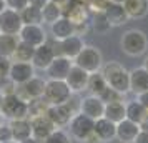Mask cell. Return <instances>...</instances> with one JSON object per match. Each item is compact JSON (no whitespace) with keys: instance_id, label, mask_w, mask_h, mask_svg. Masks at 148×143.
Wrapping results in <instances>:
<instances>
[{"instance_id":"6da1fadb","label":"cell","mask_w":148,"mask_h":143,"mask_svg":"<svg viewBox=\"0 0 148 143\" xmlns=\"http://www.w3.org/2000/svg\"><path fill=\"white\" fill-rule=\"evenodd\" d=\"M100 73L107 80L108 87L120 92L121 95L130 93V72L123 65H120L118 62L103 63L100 68Z\"/></svg>"},{"instance_id":"7a4b0ae2","label":"cell","mask_w":148,"mask_h":143,"mask_svg":"<svg viewBox=\"0 0 148 143\" xmlns=\"http://www.w3.org/2000/svg\"><path fill=\"white\" fill-rule=\"evenodd\" d=\"M121 52L128 57H140L148 50V37L138 28H130L120 38Z\"/></svg>"},{"instance_id":"3957f363","label":"cell","mask_w":148,"mask_h":143,"mask_svg":"<svg viewBox=\"0 0 148 143\" xmlns=\"http://www.w3.org/2000/svg\"><path fill=\"white\" fill-rule=\"evenodd\" d=\"M73 65L83 68L88 73H95L100 72L101 65H103V55L97 47L93 45H85L80 50V53L73 58Z\"/></svg>"},{"instance_id":"277c9868","label":"cell","mask_w":148,"mask_h":143,"mask_svg":"<svg viewBox=\"0 0 148 143\" xmlns=\"http://www.w3.org/2000/svg\"><path fill=\"white\" fill-rule=\"evenodd\" d=\"M0 112L3 118H8V120L28 118V103L23 102L17 93H8V95H3Z\"/></svg>"},{"instance_id":"5b68a950","label":"cell","mask_w":148,"mask_h":143,"mask_svg":"<svg viewBox=\"0 0 148 143\" xmlns=\"http://www.w3.org/2000/svg\"><path fill=\"white\" fill-rule=\"evenodd\" d=\"M72 96V90L68 88L65 80H50L45 82V90H43V100L48 105H60L65 103Z\"/></svg>"},{"instance_id":"8992f818","label":"cell","mask_w":148,"mask_h":143,"mask_svg":"<svg viewBox=\"0 0 148 143\" xmlns=\"http://www.w3.org/2000/svg\"><path fill=\"white\" fill-rule=\"evenodd\" d=\"M93 125H95V120H92L90 116L83 115L82 112L75 113L72 116V120L68 122V135L75 138V140H80L83 142L88 135L93 133Z\"/></svg>"},{"instance_id":"52a82bcc","label":"cell","mask_w":148,"mask_h":143,"mask_svg":"<svg viewBox=\"0 0 148 143\" xmlns=\"http://www.w3.org/2000/svg\"><path fill=\"white\" fill-rule=\"evenodd\" d=\"M45 82L40 77H32L28 82L22 83V85H17V90L15 93L20 96L23 102H32V100H37V98H42L43 96V90H45Z\"/></svg>"},{"instance_id":"ba28073f","label":"cell","mask_w":148,"mask_h":143,"mask_svg":"<svg viewBox=\"0 0 148 143\" xmlns=\"http://www.w3.org/2000/svg\"><path fill=\"white\" fill-rule=\"evenodd\" d=\"M53 47H55V53L57 55H63L70 60H73L77 55L80 53V50L85 47V42H83V37H78V35H70L63 40L55 42L53 40Z\"/></svg>"},{"instance_id":"9c48e42d","label":"cell","mask_w":148,"mask_h":143,"mask_svg":"<svg viewBox=\"0 0 148 143\" xmlns=\"http://www.w3.org/2000/svg\"><path fill=\"white\" fill-rule=\"evenodd\" d=\"M17 37H18V40L25 42L32 47H38V45H42L48 40L47 32H45L43 25H40V23H25L20 28Z\"/></svg>"},{"instance_id":"30bf717a","label":"cell","mask_w":148,"mask_h":143,"mask_svg":"<svg viewBox=\"0 0 148 143\" xmlns=\"http://www.w3.org/2000/svg\"><path fill=\"white\" fill-rule=\"evenodd\" d=\"M55 55L57 53H55L53 40H47L45 43L35 47L34 57H32V65L35 67V70H47V67L55 58Z\"/></svg>"},{"instance_id":"8fae6325","label":"cell","mask_w":148,"mask_h":143,"mask_svg":"<svg viewBox=\"0 0 148 143\" xmlns=\"http://www.w3.org/2000/svg\"><path fill=\"white\" fill-rule=\"evenodd\" d=\"M22 27H23V22L20 18V12L12 10V8H5L0 14V34L17 37Z\"/></svg>"},{"instance_id":"7c38bea8","label":"cell","mask_w":148,"mask_h":143,"mask_svg":"<svg viewBox=\"0 0 148 143\" xmlns=\"http://www.w3.org/2000/svg\"><path fill=\"white\" fill-rule=\"evenodd\" d=\"M32 77H35V67L32 62H14L10 65V72H8V80H12L15 85H22V83L28 82Z\"/></svg>"},{"instance_id":"4fadbf2b","label":"cell","mask_w":148,"mask_h":143,"mask_svg":"<svg viewBox=\"0 0 148 143\" xmlns=\"http://www.w3.org/2000/svg\"><path fill=\"white\" fill-rule=\"evenodd\" d=\"M88 77H90V73L85 72L83 68L77 67V65H72V68H70V72H68L67 78H65V83L68 85V88L72 90V93L80 95L82 92H85V90H87Z\"/></svg>"},{"instance_id":"5bb4252c","label":"cell","mask_w":148,"mask_h":143,"mask_svg":"<svg viewBox=\"0 0 148 143\" xmlns=\"http://www.w3.org/2000/svg\"><path fill=\"white\" fill-rule=\"evenodd\" d=\"M72 65H73V60H70L63 55H55V58L47 67L45 72H47L50 80H65Z\"/></svg>"},{"instance_id":"9a60e30c","label":"cell","mask_w":148,"mask_h":143,"mask_svg":"<svg viewBox=\"0 0 148 143\" xmlns=\"http://www.w3.org/2000/svg\"><path fill=\"white\" fill-rule=\"evenodd\" d=\"M28 120H30V125H32V136L35 140H38L40 143L45 142V138L55 130V125L50 122V118L47 115L32 116Z\"/></svg>"},{"instance_id":"2e32d148","label":"cell","mask_w":148,"mask_h":143,"mask_svg":"<svg viewBox=\"0 0 148 143\" xmlns=\"http://www.w3.org/2000/svg\"><path fill=\"white\" fill-rule=\"evenodd\" d=\"M80 112L83 115L90 116L92 120L101 118L105 112V103L100 100V96L97 95H87L80 100Z\"/></svg>"},{"instance_id":"e0dca14e","label":"cell","mask_w":148,"mask_h":143,"mask_svg":"<svg viewBox=\"0 0 148 143\" xmlns=\"http://www.w3.org/2000/svg\"><path fill=\"white\" fill-rule=\"evenodd\" d=\"M140 125L138 123L132 122L128 118H123L121 122L116 123V133H115V138L120 143H133L136 135L140 133Z\"/></svg>"},{"instance_id":"ac0fdd59","label":"cell","mask_w":148,"mask_h":143,"mask_svg":"<svg viewBox=\"0 0 148 143\" xmlns=\"http://www.w3.org/2000/svg\"><path fill=\"white\" fill-rule=\"evenodd\" d=\"M93 133L98 136L100 142H112L115 138V133H116V123L110 122L105 116L97 118L93 125Z\"/></svg>"},{"instance_id":"d6986e66","label":"cell","mask_w":148,"mask_h":143,"mask_svg":"<svg viewBox=\"0 0 148 143\" xmlns=\"http://www.w3.org/2000/svg\"><path fill=\"white\" fill-rule=\"evenodd\" d=\"M73 34H75V27L67 17H60L57 22L50 23V35H52V40L55 42L63 40V38H67Z\"/></svg>"},{"instance_id":"ffe728a7","label":"cell","mask_w":148,"mask_h":143,"mask_svg":"<svg viewBox=\"0 0 148 143\" xmlns=\"http://www.w3.org/2000/svg\"><path fill=\"white\" fill-rule=\"evenodd\" d=\"M63 17H67L68 20L75 25H82V23H87L88 18H90V10L87 8L85 3H80V2H73L70 7L65 10Z\"/></svg>"},{"instance_id":"44dd1931","label":"cell","mask_w":148,"mask_h":143,"mask_svg":"<svg viewBox=\"0 0 148 143\" xmlns=\"http://www.w3.org/2000/svg\"><path fill=\"white\" fill-rule=\"evenodd\" d=\"M103 14H105L108 23H110L112 27H121L123 23L128 22V15H127V12H125V8H123L121 3H113V2H110Z\"/></svg>"},{"instance_id":"7402d4cb","label":"cell","mask_w":148,"mask_h":143,"mask_svg":"<svg viewBox=\"0 0 148 143\" xmlns=\"http://www.w3.org/2000/svg\"><path fill=\"white\" fill-rule=\"evenodd\" d=\"M148 90V72L143 67L133 68L130 72V92L138 95Z\"/></svg>"},{"instance_id":"603a6c76","label":"cell","mask_w":148,"mask_h":143,"mask_svg":"<svg viewBox=\"0 0 148 143\" xmlns=\"http://www.w3.org/2000/svg\"><path fill=\"white\" fill-rule=\"evenodd\" d=\"M121 5L125 8L128 18L140 20L148 15V0H125Z\"/></svg>"},{"instance_id":"cb8c5ba5","label":"cell","mask_w":148,"mask_h":143,"mask_svg":"<svg viewBox=\"0 0 148 143\" xmlns=\"http://www.w3.org/2000/svg\"><path fill=\"white\" fill-rule=\"evenodd\" d=\"M10 128H12V136L14 142H22L28 136H32V125L28 118H18V120H10Z\"/></svg>"},{"instance_id":"d4e9b609","label":"cell","mask_w":148,"mask_h":143,"mask_svg":"<svg viewBox=\"0 0 148 143\" xmlns=\"http://www.w3.org/2000/svg\"><path fill=\"white\" fill-rule=\"evenodd\" d=\"M103 116H105V118H108L110 122H113V123L121 122L123 118H127L125 103H123V102H110V103H105V112H103Z\"/></svg>"},{"instance_id":"484cf974","label":"cell","mask_w":148,"mask_h":143,"mask_svg":"<svg viewBox=\"0 0 148 143\" xmlns=\"http://www.w3.org/2000/svg\"><path fill=\"white\" fill-rule=\"evenodd\" d=\"M125 110H127V118L128 120L138 123V125H141V123L145 122V118L148 116V110L145 108L140 102H136V100L125 103Z\"/></svg>"},{"instance_id":"4316f807","label":"cell","mask_w":148,"mask_h":143,"mask_svg":"<svg viewBox=\"0 0 148 143\" xmlns=\"http://www.w3.org/2000/svg\"><path fill=\"white\" fill-rule=\"evenodd\" d=\"M17 43H18V37L0 34V57H5V58L12 60V55L17 48Z\"/></svg>"},{"instance_id":"83f0119b","label":"cell","mask_w":148,"mask_h":143,"mask_svg":"<svg viewBox=\"0 0 148 143\" xmlns=\"http://www.w3.org/2000/svg\"><path fill=\"white\" fill-rule=\"evenodd\" d=\"M60 17H63V12H62V8L55 3V2H48L45 7L42 8V23H53L57 22Z\"/></svg>"},{"instance_id":"f1b7e54d","label":"cell","mask_w":148,"mask_h":143,"mask_svg":"<svg viewBox=\"0 0 148 143\" xmlns=\"http://www.w3.org/2000/svg\"><path fill=\"white\" fill-rule=\"evenodd\" d=\"M107 80L103 78L100 72H95V73H90L88 77V83H87V90L90 92V95H100L103 90L107 88Z\"/></svg>"},{"instance_id":"f546056e","label":"cell","mask_w":148,"mask_h":143,"mask_svg":"<svg viewBox=\"0 0 148 143\" xmlns=\"http://www.w3.org/2000/svg\"><path fill=\"white\" fill-rule=\"evenodd\" d=\"M35 47L28 45L25 42L18 40L17 43V48H15L14 55H12V60L14 62H32V57H34Z\"/></svg>"},{"instance_id":"4dcf8cb0","label":"cell","mask_w":148,"mask_h":143,"mask_svg":"<svg viewBox=\"0 0 148 143\" xmlns=\"http://www.w3.org/2000/svg\"><path fill=\"white\" fill-rule=\"evenodd\" d=\"M90 28L93 30L95 34L105 35V34H108V30L112 28V25L108 23V20H107V17H105V14H103V12H98V14H93V17H92V22H90Z\"/></svg>"},{"instance_id":"1f68e13d","label":"cell","mask_w":148,"mask_h":143,"mask_svg":"<svg viewBox=\"0 0 148 143\" xmlns=\"http://www.w3.org/2000/svg\"><path fill=\"white\" fill-rule=\"evenodd\" d=\"M20 18L23 22V25L25 23H40V25H43L42 23V10L32 7V5H27L23 10H20Z\"/></svg>"},{"instance_id":"d6a6232c","label":"cell","mask_w":148,"mask_h":143,"mask_svg":"<svg viewBox=\"0 0 148 143\" xmlns=\"http://www.w3.org/2000/svg\"><path fill=\"white\" fill-rule=\"evenodd\" d=\"M47 108H48V103L43 98H37V100L28 102V118L38 116V115H45L47 113Z\"/></svg>"},{"instance_id":"836d02e7","label":"cell","mask_w":148,"mask_h":143,"mask_svg":"<svg viewBox=\"0 0 148 143\" xmlns=\"http://www.w3.org/2000/svg\"><path fill=\"white\" fill-rule=\"evenodd\" d=\"M43 143H72V136L63 128H55L50 135L45 138Z\"/></svg>"},{"instance_id":"e575fe53","label":"cell","mask_w":148,"mask_h":143,"mask_svg":"<svg viewBox=\"0 0 148 143\" xmlns=\"http://www.w3.org/2000/svg\"><path fill=\"white\" fill-rule=\"evenodd\" d=\"M98 96H100V100L103 103H110V102H123V96L125 95H121L120 92L113 90L112 87H107Z\"/></svg>"},{"instance_id":"d590c367","label":"cell","mask_w":148,"mask_h":143,"mask_svg":"<svg viewBox=\"0 0 148 143\" xmlns=\"http://www.w3.org/2000/svg\"><path fill=\"white\" fill-rule=\"evenodd\" d=\"M108 3H110V0H88L85 5L92 14H98V12H105Z\"/></svg>"},{"instance_id":"8d00e7d4","label":"cell","mask_w":148,"mask_h":143,"mask_svg":"<svg viewBox=\"0 0 148 143\" xmlns=\"http://www.w3.org/2000/svg\"><path fill=\"white\" fill-rule=\"evenodd\" d=\"M10 65H12V60H10V58L0 57V82H2V80H5V78H8Z\"/></svg>"},{"instance_id":"74e56055","label":"cell","mask_w":148,"mask_h":143,"mask_svg":"<svg viewBox=\"0 0 148 143\" xmlns=\"http://www.w3.org/2000/svg\"><path fill=\"white\" fill-rule=\"evenodd\" d=\"M5 3H7V8L20 12V10H23L30 3V0H5Z\"/></svg>"},{"instance_id":"f35d334b","label":"cell","mask_w":148,"mask_h":143,"mask_svg":"<svg viewBox=\"0 0 148 143\" xmlns=\"http://www.w3.org/2000/svg\"><path fill=\"white\" fill-rule=\"evenodd\" d=\"M10 140H14V136H12V128H10L8 123H3V125L0 127V143L10 142Z\"/></svg>"},{"instance_id":"ab89813d","label":"cell","mask_w":148,"mask_h":143,"mask_svg":"<svg viewBox=\"0 0 148 143\" xmlns=\"http://www.w3.org/2000/svg\"><path fill=\"white\" fill-rule=\"evenodd\" d=\"M52 2H55V3H57V5L62 8V12L65 14V10H67V8L70 7L72 3H73L75 0H52Z\"/></svg>"},{"instance_id":"60d3db41","label":"cell","mask_w":148,"mask_h":143,"mask_svg":"<svg viewBox=\"0 0 148 143\" xmlns=\"http://www.w3.org/2000/svg\"><path fill=\"white\" fill-rule=\"evenodd\" d=\"M136 102H140L141 105L148 110V90H147V92H141V93L136 95Z\"/></svg>"},{"instance_id":"b9f144b4","label":"cell","mask_w":148,"mask_h":143,"mask_svg":"<svg viewBox=\"0 0 148 143\" xmlns=\"http://www.w3.org/2000/svg\"><path fill=\"white\" fill-rule=\"evenodd\" d=\"M133 143H148V131L140 130V133L136 135V138H135Z\"/></svg>"},{"instance_id":"7bdbcfd3","label":"cell","mask_w":148,"mask_h":143,"mask_svg":"<svg viewBox=\"0 0 148 143\" xmlns=\"http://www.w3.org/2000/svg\"><path fill=\"white\" fill-rule=\"evenodd\" d=\"M48 2H50V0H30V3H28V5H32V7L40 8V10H42V8L48 3Z\"/></svg>"},{"instance_id":"ee69618b","label":"cell","mask_w":148,"mask_h":143,"mask_svg":"<svg viewBox=\"0 0 148 143\" xmlns=\"http://www.w3.org/2000/svg\"><path fill=\"white\" fill-rule=\"evenodd\" d=\"M18 143H40V142L35 140L34 136H28V138H25V140H22V142H18Z\"/></svg>"},{"instance_id":"f6af8a7d","label":"cell","mask_w":148,"mask_h":143,"mask_svg":"<svg viewBox=\"0 0 148 143\" xmlns=\"http://www.w3.org/2000/svg\"><path fill=\"white\" fill-rule=\"evenodd\" d=\"M140 128H141V130H145V131H148V116L145 118V122L140 125Z\"/></svg>"},{"instance_id":"bcb514c9","label":"cell","mask_w":148,"mask_h":143,"mask_svg":"<svg viewBox=\"0 0 148 143\" xmlns=\"http://www.w3.org/2000/svg\"><path fill=\"white\" fill-rule=\"evenodd\" d=\"M5 8H7V3H5V0H0V14H2Z\"/></svg>"},{"instance_id":"7dc6e473","label":"cell","mask_w":148,"mask_h":143,"mask_svg":"<svg viewBox=\"0 0 148 143\" xmlns=\"http://www.w3.org/2000/svg\"><path fill=\"white\" fill-rule=\"evenodd\" d=\"M143 68H145V70L148 72V57L145 58V60H143Z\"/></svg>"},{"instance_id":"c3c4849f","label":"cell","mask_w":148,"mask_h":143,"mask_svg":"<svg viewBox=\"0 0 148 143\" xmlns=\"http://www.w3.org/2000/svg\"><path fill=\"white\" fill-rule=\"evenodd\" d=\"M2 102H3V92L0 90V108H2Z\"/></svg>"},{"instance_id":"681fc988","label":"cell","mask_w":148,"mask_h":143,"mask_svg":"<svg viewBox=\"0 0 148 143\" xmlns=\"http://www.w3.org/2000/svg\"><path fill=\"white\" fill-rule=\"evenodd\" d=\"M3 120H5V118H3V115H2V112H0V127H2L3 123H5V122H3Z\"/></svg>"},{"instance_id":"f907efd6","label":"cell","mask_w":148,"mask_h":143,"mask_svg":"<svg viewBox=\"0 0 148 143\" xmlns=\"http://www.w3.org/2000/svg\"><path fill=\"white\" fill-rule=\"evenodd\" d=\"M110 2H113V3H123L125 0H110Z\"/></svg>"},{"instance_id":"816d5d0a","label":"cell","mask_w":148,"mask_h":143,"mask_svg":"<svg viewBox=\"0 0 148 143\" xmlns=\"http://www.w3.org/2000/svg\"><path fill=\"white\" fill-rule=\"evenodd\" d=\"M2 143H17V142H14V140H10V142H2Z\"/></svg>"}]
</instances>
